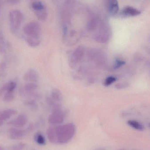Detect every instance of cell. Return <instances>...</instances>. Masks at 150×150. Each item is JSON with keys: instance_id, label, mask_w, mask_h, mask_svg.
<instances>
[{"instance_id": "1", "label": "cell", "mask_w": 150, "mask_h": 150, "mask_svg": "<svg viewBox=\"0 0 150 150\" xmlns=\"http://www.w3.org/2000/svg\"><path fill=\"white\" fill-rule=\"evenodd\" d=\"M56 144H64L69 142L74 136L75 126L73 123L55 126Z\"/></svg>"}, {"instance_id": "2", "label": "cell", "mask_w": 150, "mask_h": 150, "mask_svg": "<svg viewBox=\"0 0 150 150\" xmlns=\"http://www.w3.org/2000/svg\"><path fill=\"white\" fill-rule=\"evenodd\" d=\"M9 23L11 30L15 33L18 30L24 20V15L21 10L13 9L9 13Z\"/></svg>"}, {"instance_id": "3", "label": "cell", "mask_w": 150, "mask_h": 150, "mask_svg": "<svg viewBox=\"0 0 150 150\" xmlns=\"http://www.w3.org/2000/svg\"><path fill=\"white\" fill-rule=\"evenodd\" d=\"M23 31L25 35L33 38L40 39L41 35V27L36 21L30 22L24 25Z\"/></svg>"}, {"instance_id": "4", "label": "cell", "mask_w": 150, "mask_h": 150, "mask_svg": "<svg viewBox=\"0 0 150 150\" xmlns=\"http://www.w3.org/2000/svg\"><path fill=\"white\" fill-rule=\"evenodd\" d=\"M65 118V114L61 109L54 110L49 116L48 122L52 125H59L63 122Z\"/></svg>"}, {"instance_id": "5", "label": "cell", "mask_w": 150, "mask_h": 150, "mask_svg": "<svg viewBox=\"0 0 150 150\" xmlns=\"http://www.w3.org/2000/svg\"><path fill=\"white\" fill-rule=\"evenodd\" d=\"M28 117L25 114H21L17 117L8 122L7 124L12 125L14 128L20 129L26 125L28 123Z\"/></svg>"}, {"instance_id": "6", "label": "cell", "mask_w": 150, "mask_h": 150, "mask_svg": "<svg viewBox=\"0 0 150 150\" xmlns=\"http://www.w3.org/2000/svg\"><path fill=\"white\" fill-rule=\"evenodd\" d=\"M17 114V110L14 109H7L0 112V126Z\"/></svg>"}, {"instance_id": "7", "label": "cell", "mask_w": 150, "mask_h": 150, "mask_svg": "<svg viewBox=\"0 0 150 150\" xmlns=\"http://www.w3.org/2000/svg\"><path fill=\"white\" fill-rule=\"evenodd\" d=\"M39 79V74L36 70L30 69L28 70L23 76V80L28 82L36 83Z\"/></svg>"}, {"instance_id": "8", "label": "cell", "mask_w": 150, "mask_h": 150, "mask_svg": "<svg viewBox=\"0 0 150 150\" xmlns=\"http://www.w3.org/2000/svg\"><path fill=\"white\" fill-rule=\"evenodd\" d=\"M27 131L18 128H12L8 130L9 137L11 139L17 140L23 138L27 133Z\"/></svg>"}, {"instance_id": "9", "label": "cell", "mask_w": 150, "mask_h": 150, "mask_svg": "<svg viewBox=\"0 0 150 150\" xmlns=\"http://www.w3.org/2000/svg\"><path fill=\"white\" fill-rule=\"evenodd\" d=\"M17 87V83L15 81H9L4 84L0 88V96L4 94L6 92H14Z\"/></svg>"}, {"instance_id": "10", "label": "cell", "mask_w": 150, "mask_h": 150, "mask_svg": "<svg viewBox=\"0 0 150 150\" xmlns=\"http://www.w3.org/2000/svg\"><path fill=\"white\" fill-rule=\"evenodd\" d=\"M108 8L109 13L111 15L116 14L119 10L118 2L115 0L108 1Z\"/></svg>"}, {"instance_id": "11", "label": "cell", "mask_w": 150, "mask_h": 150, "mask_svg": "<svg viewBox=\"0 0 150 150\" xmlns=\"http://www.w3.org/2000/svg\"><path fill=\"white\" fill-rule=\"evenodd\" d=\"M122 15L125 16H136L141 13L139 10L131 6L125 8L122 12Z\"/></svg>"}, {"instance_id": "12", "label": "cell", "mask_w": 150, "mask_h": 150, "mask_svg": "<svg viewBox=\"0 0 150 150\" xmlns=\"http://www.w3.org/2000/svg\"><path fill=\"white\" fill-rule=\"evenodd\" d=\"M23 38L25 39V41L27 42L29 45L32 47H36L39 46L41 43V41L40 39L33 38L24 35Z\"/></svg>"}, {"instance_id": "13", "label": "cell", "mask_w": 150, "mask_h": 150, "mask_svg": "<svg viewBox=\"0 0 150 150\" xmlns=\"http://www.w3.org/2000/svg\"><path fill=\"white\" fill-rule=\"evenodd\" d=\"M50 98L54 102L59 103L62 100V95L61 93L58 90L55 89L52 90Z\"/></svg>"}, {"instance_id": "14", "label": "cell", "mask_w": 150, "mask_h": 150, "mask_svg": "<svg viewBox=\"0 0 150 150\" xmlns=\"http://www.w3.org/2000/svg\"><path fill=\"white\" fill-rule=\"evenodd\" d=\"M31 6L35 12L41 11L46 8L45 4L39 1H32L31 4Z\"/></svg>"}, {"instance_id": "15", "label": "cell", "mask_w": 150, "mask_h": 150, "mask_svg": "<svg viewBox=\"0 0 150 150\" xmlns=\"http://www.w3.org/2000/svg\"><path fill=\"white\" fill-rule=\"evenodd\" d=\"M34 139L36 143L40 145H44L46 144L45 137L41 132H36L34 136Z\"/></svg>"}, {"instance_id": "16", "label": "cell", "mask_w": 150, "mask_h": 150, "mask_svg": "<svg viewBox=\"0 0 150 150\" xmlns=\"http://www.w3.org/2000/svg\"><path fill=\"white\" fill-rule=\"evenodd\" d=\"M127 123L132 128L137 130L143 131L144 130V127L143 125L136 120H129L127 122Z\"/></svg>"}, {"instance_id": "17", "label": "cell", "mask_w": 150, "mask_h": 150, "mask_svg": "<svg viewBox=\"0 0 150 150\" xmlns=\"http://www.w3.org/2000/svg\"><path fill=\"white\" fill-rule=\"evenodd\" d=\"M35 13L37 18L40 21H45L48 17V13H47L46 8L41 11L35 12Z\"/></svg>"}, {"instance_id": "18", "label": "cell", "mask_w": 150, "mask_h": 150, "mask_svg": "<svg viewBox=\"0 0 150 150\" xmlns=\"http://www.w3.org/2000/svg\"><path fill=\"white\" fill-rule=\"evenodd\" d=\"M3 95V100L5 102H11L14 100V92H6Z\"/></svg>"}, {"instance_id": "19", "label": "cell", "mask_w": 150, "mask_h": 150, "mask_svg": "<svg viewBox=\"0 0 150 150\" xmlns=\"http://www.w3.org/2000/svg\"><path fill=\"white\" fill-rule=\"evenodd\" d=\"M7 64L5 61L0 62V77H4L6 73Z\"/></svg>"}, {"instance_id": "20", "label": "cell", "mask_w": 150, "mask_h": 150, "mask_svg": "<svg viewBox=\"0 0 150 150\" xmlns=\"http://www.w3.org/2000/svg\"><path fill=\"white\" fill-rule=\"evenodd\" d=\"M116 80V78L115 77H113V76H109L105 80L104 83V85L106 86H110V85L115 82Z\"/></svg>"}, {"instance_id": "21", "label": "cell", "mask_w": 150, "mask_h": 150, "mask_svg": "<svg viewBox=\"0 0 150 150\" xmlns=\"http://www.w3.org/2000/svg\"><path fill=\"white\" fill-rule=\"evenodd\" d=\"M26 146V144L24 143H18L12 146V150H24Z\"/></svg>"}, {"instance_id": "22", "label": "cell", "mask_w": 150, "mask_h": 150, "mask_svg": "<svg viewBox=\"0 0 150 150\" xmlns=\"http://www.w3.org/2000/svg\"><path fill=\"white\" fill-rule=\"evenodd\" d=\"M25 104L32 108H37V106L36 102L34 100H28L25 102Z\"/></svg>"}, {"instance_id": "23", "label": "cell", "mask_w": 150, "mask_h": 150, "mask_svg": "<svg viewBox=\"0 0 150 150\" xmlns=\"http://www.w3.org/2000/svg\"><path fill=\"white\" fill-rule=\"evenodd\" d=\"M125 64V62L124 61H122V60H120V59H117L115 63L114 68L115 69H117V68L121 67L122 66L124 65Z\"/></svg>"}, {"instance_id": "24", "label": "cell", "mask_w": 150, "mask_h": 150, "mask_svg": "<svg viewBox=\"0 0 150 150\" xmlns=\"http://www.w3.org/2000/svg\"><path fill=\"white\" fill-rule=\"evenodd\" d=\"M20 0H8L7 2L11 4H16L20 2Z\"/></svg>"}, {"instance_id": "25", "label": "cell", "mask_w": 150, "mask_h": 150, "mask_svg": "<svg viewBox=\"0 0 150 150\" xmlns=\"http://www.w3.org/2000/svg\"><path fill=\"white\" fill-rule=\"evenodd\" d=\"M96 150H106V149L105 148H103V147H101V148H98Z\"/></svg>"}, {"instance_id": "26", "label": "cell", "mask_w": 150, "mask_h": 150, "mask_svg": "<svg viewBox=\"0 0 150 150\" xmlns=\"http://www.w3.org/2000/svg\"><path fill=\"white\" fill-rule=\"evenodd\" d=\"M0 150H5V149L1 146L0 145Z\"/></svg>"}, {"instance_id": "27", "label": "cell", "mask_w": 150, "mask_h": 150, "mask_svg": "<svg viewBox=\"0 0 150 150\" xmlns=\"http://www.w3.org/2000/svg\"><path fill=\"white\" fill-rule=\"evenodd\" d=\"M126 150L125 149H118V150Z\"/></svg>"}, {"instance_id": "28", "label": "cell", "mask_w": 150, "mask_h": 150, "mask_svg": "<svg viewBox=\"0 0 150 150\" xmlns=\"http://www.w3.org/2000/svg\"><path fill=\"white\" fill-rule=\"evenodd\" d=\"M1 1H0V8H1Z\"/></svg>"}]
</instances>
